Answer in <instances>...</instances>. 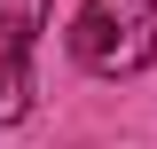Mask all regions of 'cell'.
<instances>
[{"label": "cell", "instance_id": "1", "mask_svg": "<svg viewBox=\"0 0 157 149\" xmlns=\"http://www.w3.org/2000/svg\"><path fill=\"white\" fill-rule=\"evenodd\" d=\"M71 55L94 78H134L157 55V0H86L71 24Z\"/></svg>", "mask_w": 157, "mask_h": 149}, {"label": "cell", "instance_id": "2", "mask_svg": "<svg viewBox=\"0 0 157 149\" xmlns=\"http://www.w3.org/2000/svg\"><path fill=\"white\" fill-rule=\"evenodd\" d=\"M32 55H16V47H0V126H24L32 118Z\"/></svg>", "mask_w": 157, "mask_h": 149}, {"label": "cell", "instance_id": "3", "mask_svg": "<svg viewBox=\"0 0 157 149\" xmlns=\"http://www.w3.org/2000/svg\"><path fill=\"white\" fill-rule=\"evenodd\" d=\"M47 16H55V0H0V47L32 55V39L47 32Z\"/></svg>", "mask_w": 157, "mask_h": 149}]
</instances>
